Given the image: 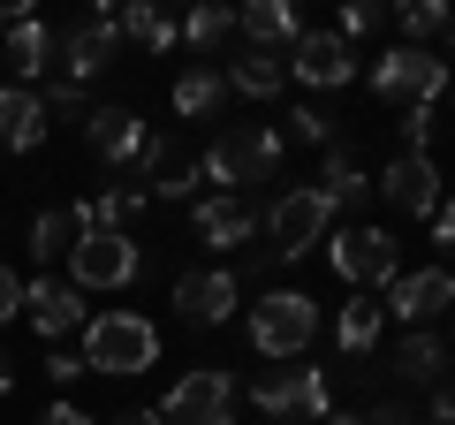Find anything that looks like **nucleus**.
Wrapping results in <instances>:
<instances>
[{"mask_svg": "<svg viewBox=\"0 0 455 425\" xmlns=\"http://www.w3.org/2000/svg\"><path fill=\"white\" fill-rule=\"evenodd\" d=\"M235 31H243L251 53H289L304 38V23H296L289 0H251V8H235Z\"/></svg>", "mask_w": 455, "mask_h": 425, "instance_id": "17", "label": "nucleus"}, {"mask_svg": "<svg viewBox=\"0 0 455 425\" xmlns=\"http://www.w3.org/2000/svg\"><path fill=\"white\" fill-rule=\"evenodd\" d=\"M395 23H403V38H410V46H425V38H440V31H448V8H440V0H410V8H403Z\"/></svg>", "mask_w": 455, "mask_h": 425, "instance_id": "31", "label": "nucleus"}, {"mask_svg": "<svg viewBox=\"0 0 455 425\" xmlns=\"http://www.w3.org/2000/svg\"><path fill=\"white\" fill-rule=\"evenodd\" d=\"M326 259H334V274L349 281V289H364V296H379L403 274V244H395L387 229H341L334 244H326Z\"/></svg>", "mask_w": 455, "mask_h": 425, "instance_id": "6", "label": "nucleus"}, {"mask_svg": "<svg viewBox=\"0 0 455 425\" xmlns=\"http://www.w3.org/2000/svg\"><path fill=\"white\" fill-rule=\"evenodd\" d=\"M372 92L379 99H403V107H440V92H448V61L425 46H387L372 61Z\"/></svg>", "mask_w": 455, "mask_h": 425, "instance_id": "7", "label": "nucleus"}, {"mask_svg": "<svg viewBox=\"0 0 455 425\" xmlns=\"http://www.w3.org/2000/svg\"><path fill=\"white\" fill-rule=\"evenodd\" d=\"M84 289H68V281H23V311H31V327L46 334V342H61L68 327H84V304H76Z\"/></svg>", "mask_w": 455, "mask_h": 425, "instance_id": "19", "label": "nucleus"}, {"mask_svg": "<svg viewBox=\"0 0 455 425\" xmlns=\"http://www.w3.org/2000/svg\"><path fill=\"white\" fill-rule=\"evenodd\" d=\"M379 311H395V319H410V327H425V319H448V311H455V274H448V266L395 274L387 289H379Z\"/></svg>", "mask_w": 455, "mask_h": 425, "instance_id": "13", "label": "nucleus"}, {"mask_svg": "<svg viewBox=\"0 0 455 425\" xmlns=\"http://www.w3.org/2000/svg\"><path fill=\"white\" fill-rule=\"evenodd\" d=\"M190 229L197 236H205V244H251V236H259V205H251V197H197V205H190Z\"/></svg>", "mask_w": 455, "mask_h": 425, "instance_id": "16", "label": "nucleus"}, {"mask_svg": "<svg viewBox=\"0 0 455 425\" xmlns=\"http://www.w3.org/2000/svg\"><path fill=\"white\" fill-rule=\"evenodd\" d=\"M0 145L8 152H38L46 145V99L38 92H0Z\"/></svg>", "mask_w": 455, "mask_h": 425, "instance_id": "21", "label": "nucleus"}, {"mask_svg": "<svg viewBox=\"0 0 455 425\" xmlns=\"http://www.w3.org/2000/svg\"><path fill=\"white\" fill-rule=\"evenodd\" d=\"M16 304H23V281H16V266H0V327L16 319Z\"/></svg>", "mask_w": 455, "mask_h": 425, "instance_id": "36", "label": "nucleus"}, {"mask_svg": "<svg viewBox=\"0 0 455 425\" xmlns=\"http://www.w3.org/2000/svg\"><path fill=\"white\" fill-rule=\"evenodd\" d=\"M160 365V327L137 319V311H99L84 319V373H107V380H130Z\"/></svg>", "mask_w": 455, "mask_h": 425, "instance_id": "1", "label": "nucleus"}, {"mask_svg": "<svg viewBox=\"0 0 455 425\" xmlns=\"http://www.w3.org/2000/svg\"><path fill=\"white\" fill-rule=\"evenodd\" d=\"M387 365H395V380H433V388H440V373L455 365V349L440 342L433 327H418V334H403V342H395Z\"/></svg>", "mask_w": 455, "mask_h": 425, "instance_id": "22", "label": "nucleus"}, {"mask_svg": "<svg viewBox=\"0 0 455 425\" xmlns=\"http://www.w3.org/2000/svg\"><path fill=\"white\" fill-rule=\"evenodd\" d=\"M433 244L455 251V197H448V205H433Z\"/></svg>", "mask_w": 455, "mask_h": 425, "instance_id": "37", "label": "nucleus"}, {"mask_svg": "<svg viewBox=\"0 0 455 425\" xmlns=\"http://www.w3.org/2000/svg\"><path fill=\"white\" fill-rule=\"evenodd\" d=\"M319 342V304H311L304 289H266L259 304H251V349L274 365L304 357V349Z\"/></svg>", "mask_w": 455, "mask_h": 425, "instance_id": "3", "label": "nucleus"}, {"mask_svg": "<svg viewBox=\"0 0 455 425\" xmlns=\"http://www.w3.org/2000/svg\"><path fill=\"white\" fill-rule=\"evenodd\" d=\"M341 38H364V31H379V8L372 0H357V8H341V23H334Z\"/></svg>", "mask_w": 455, "mask_h": 425, "instance_id": "34", "label": "nucleus"}, {"mask_svg": "<svg viewBox=\"0 0 455 425\" xmlns=\"http://www.w3.org/2000/svg\"><path fill=\"white\" fill-rule=\"evenodd\" d=\"M84 137H92V152H99L107 167H145V152H152V130H145L137 107H92Z\"/></svg>", "mask_w": 455, "mask_h": 425, "instance_id": "15", "label": "nucleus"}, {"mask_svg": "<svg viewBox=\"0 0 455 425\" xmlns=\"http://www.w3.org/2000/svg\"><path fill=\"white\" fill-rule=\"evenodd\" d=\"M220 76H228V92H243V99H274L281 84H289V53H251L243 46Z\"/></svg>", "mask_w": 455, "mask_h": 425, "instance_id": "23", "label": "nucleus"}, {"mask_svg": "<svg viewBox=\"0 0 455 425\" xmlns=\"http://www.w3.org/2000/svg\"><path fill=\"white\" fill-rule=\"evenodd\" d=\"M448 107H455V92H448Z\"/></svg>", "mask_w": 455, "mask_h": 425, "instance_id": "45", "label": "nucleus"}, {"mask_svg": "<svg viewBox=\"0 0 455 425\" xmlns=\"http://www.w3.org/2000/svg\"><path fill=\"white\" fill-rule=\"evenodd\" d=\"M114 46H122V31H114V8H92V16H84L68 38H53V84L84 92V84H92L99 68L114 61Z\"/></svg>", "mask_w": 455, "mask_h": 425, "instance_id": "9", "label": "nucleus"}, {"mask_svg": "<svg viewBox=\"0 0 455 425\" xmlns=\"http://www.w3.org/2000/svg\"><path fill=\"white\" fill-rule=\"evenodd\" d=\"M175 31L190 38V46H220V38H235V8H212V0H197Z\"/></svg>", "mask_w": 455, "mask_h": 425, "instance_id": "30", "label": "nucleus"}, {"mask_svg": "<svg viewBox=\"0 0 455 425\" xmlns=\"http://www.w3.org/2000/svg\"><path fill=\"white\" fill-rule=\"evenodd\" d=\"M334 229V197L319 190V182H304V190H289V197H274V212H266V244H274V259L289 266V259H304L319 236Z\"/></svg>", "mask_w": 455, "mask_h": 425, "instance_id": "5", "label": "nucleus"}, {"mask_svg": "<svg viewBox=\"0 0 455 425\" xmlns=\"http://www.w3.org/2000/svg\"><path fill=\"white\" fill-rule=\"evenodd\" d=\"M235 274H220V266H212V274H182L175 281V311L182 319H197V327H220L228 311H235Z\"/></svg>", "mask_w": 455, "mask_h": 425, "instance_id": "18", "label": "nucleus"}, {"mask_svg": "<svg viewBox=\"0 0 455 425\" xmlns=\"http://www.w3.org/2000/svg\"><path fill=\"white\" fill-rule=\"evenodd\" d=\"M220 99H228V76L212 61H190L175 76V115L182 122H205V115H220Z\"/></svg>", "mask_w": 455, "mask_h": 425, "instance_id": "24", "label": "nucleus"}, {"mask_svg": "<svg viewBox=\"0 0 455 425\" xmlns=\"http://www.w3.org/2000/svg\"><path fill=\"white\" fill-rule=\"evenodd\" d=\"M38 68H53V31L16 0V8H0V84L8 92H31Z\"/></svg>", "mask_w": 455, "mask_h": 425, "instance_id": "10", "label": "nucleus"}, {"mask_svg": "<svg viewBox=\"0 0 455 425\" xmlns=\"http://www.w3.org/2000/svg\"><path fill=\"white\" fill-rule=\"evenodd\" d=\"M379 319H387V311H379V296H349V304H341V327H334V342H341V357H372V342H379Z\"/></svg>", "mask_w": 455, "mask_h": 425, "instance_id": "26", "label": "nucleus"}, {"mask_svg": "<svg viewBox=\"0 0 455 425\" xmlns=\"http://www.w3.org/2000/svg\"><path fill=\"white\" fill-rule=\"evenodd\" d=\"M395 130H403L410 152H425V137H433V107H403V122H395Z\"/></svg>", "mask_w": 455, "mask_h": 425, "instance_id": "33", "label": "nucleus"}, {"mask_svg": "<svg viewBox=\"0 0 455 425\" xmlns=\"http://www.w3.org/2000/svg\"><path fill=\"white\" fill-rule=\"evenodd\" d=\"M281 152H289V137L281 130H259V122H243V130H228L220 145L197 160V175L212 182V197H243L251 182H266L281 167Z\"/></svg>", "mask_w": 455, "mask_h": 425, "instance_id": "2", "label": "nucleus"}, {"mask_svg": "<svg viewBox=\"0 0 455 425\" xmlns=\"http://www.w3.org/2000/svg\"><path fill=\"white\" fill-rule=\"evenodd\" d=\"M251 403H259V418H274V425H289V418H334V388H326L319 365H289V373L259 380Z\"/></svg>", "mask_w": 455, "mask_h": 425, "instance_id": "8", "label": "nucleus"}, {"mask_svg": "<svg viewBox=\"0 0 455 425\" xmlns=\"http://www.w3.org/2000/svg\"><path fill=\"white\" fill-rule=\"evenodd\" d=\"M152 197L145 190H130V182H122V190H107V197H92V205H76L84 212V229H130L137 212H145Z\"/></svg>", "mask_w": 455, "mask_h": 425, "instance_id": "29", "label": "nucleus"}, {"mask_svg": "<svg viewBox=\"0 0 455 425\" xmlns=\"http://www.w3.org/2000/svg\"><path fill=\"white\" fill-rule=\"evenodd\" d=\"M145 274V251L130 229H84L68 251V289H130Z\"/></svg>", "mask_w": 455, "mask_h": 425, "instance_id": "4", "label": "nucleus"}, {"mask_svg": "<svg viewBox=\"0 0 455 425\" xmlns=\"http://www.w3.org/2000/svg\"><path fill=\"white\" fill-rule=\"evenodd\" d=\"M440 53H455V8H448V31H440Z\"/></svg>", "mask_w": 455, "mask_h": 425, "instance_id": "41", "label": "nucleus"}, {"mask_svg": "<svg viewBox=\"0 0 455 425\" xmlns=\"http://www.w3.org/2000/svg\"><path fill=\"white\" fill-rule=\"evenodd\" d=\"M76 236H84V212H76V205H46V212L31 221V259H68Z\"/></svg>", "mask_w": 455, "mask_h": 425, "instance_id": "27", "label": "nucleus"}, {"mask_svg": "<svg viewBox=\"0 0 455 425\" xmlns=\"http://www.w3.org/2000/svg\"><path fill=\"white\" fill-rule=\"evenodd\" d=\"M289 137H296V145H334V115H319V107H296V115H289Z\"/></svg>", "mask_w": 455, "mask_h": 425, "instance_id": "32", "label": "nucleus"}, {"mask_svg": "<svg viewBox=\"0 0 455 425\" xmlns=\"http://www.w3.org/2000/svg\"><path fill=\"white\" fill-rule=\"evenodd\" d=\"M326 425H357V418H326Z\"/></svg>", "mask_w": 455, "mask_h": 425, "instance_id": "44", "label": "nucleus"}, {"mask_svg": "<svg viewBox=\"0 0 455 425\" xmlns=\"http://www.w3.org/2000/svg\"><path fill=\"white\" fill-rule=\"evenodd\" d=\"M197 190V160L182 137H152L145 152V197H190Z\"/></svg>", "mask_w": 455, "mask_h": 425, "instance_id": "20", "label": "nucleus"}, {"mask_svg": "<svg viewBox=\"0 0 455 425\" xmlns=\"http://www.w3.org/2000/svg\"><path fill=\"white\" fill-rule=\"evenodd\" d=\"M160 425H235V380L228 373H190V380H175L167 388V403H160Z\"/></svg>", "mask_w": 455, "mask_h": 425, "instance_id": "11", "label": "nucleus"}, {"mask_svg": "<svg viewBox=\"0 0 455 425\" xmlns=\"http://www.w3.org/2000/svg\"><path fill=\"white\" fill-rule=\"evenodd\" d=\"M38 425H99V418H92V410H76V403H46V418H38Z\"/></svg>", "mask_w": 455, "mask_h": 425, "instance_id": "38", "label": "nucleus"}, {"mask_svg": "<svg viewBox=\"0 0 455 425\" xmlns=\"http://www.w3.org/2000/svg\"><path fill=\"white\" fill-rule=\"evenodd\" d=\"M357 425H425V410H410V403H379V410H364Z\"/></svg>", "mask_w": 455, "mask_h": 425, "instance_id": "35", "label": "nucleus"}, {"mask_svg": "<svg viewBox=\"0 0 455 425\" xmlns=\"http://www.w3.org/2000/svg\"><path fill=\"white\" fill-rule=\"evenodd\" d=\"M289 76L311 84V92H341V84H357V46L341 31H304L289 46Z\"/></svg>", "mask_w": 455, "mask_h": 425, "instance_id": "12", "label": "nucleus"}, {"mask_svg": "<svg viewBox=\"0 0 455 425\" xmlns=\"http://www.w3.org/2000/svg\"><path fill=\"white\" fill-rule=\"evenodd\" d=\"M379 197H387L395 212L433 221V205H440V160H433V152H395V160L379 167Z\"/></svg>", "mask_w": 455, "mask_h": 425, "instance_id": "14", "label": "nucleus"}, {"mask_svg": "<svg viewBox=\"0 0 455 425\" xmlns=\"http://www.w3.org/2000/svg\"><path fill=\"white\" fill-rule=\"evenodd\" d=\"M319 190L334 197V212H341V205H364V197H372V175H364V167L349 160V152H341V145H326V167H319Z\"/></svg>", "mask_w": 455, "mask_h": 425, "instance_id": "28", "label": "nucleus"}, {"mask_svg": "<svg viewBox=\"0 0 455 425\" xmlns=\"http://www.w3.org/2000/svg\"><path fill=\"white\" fill-rule=\"evenodd\" d=\"M8 388H16V365H8V357H0V395H8Z\"/></svg>", "mask_w": 455, "mask_h": 425, "instance_id": "42", "label": "nucleus"}, {"mask_svg": "<svg viewBox=\"0 0 455 425\" xmlns=\"http://www.w3.org/2000/svg\"><path fill=\"white\" fill-rule=\"evenodd\" d=\"M114 31H122V38H137V46H145V53H167V46H175V16H167V8H152V0H130V8H114Z\"/></svg>", "mask_w": 455, "mask_h": 425, "instance_id": "25", "label": "nucleus"}, {"mask_svg": "<svg viewBox=\"0 0 455 425\" xmlns=\"http://www.w3.org/2000/svg\"><path fill=\"white\" fill-rule=\"evenodd\" d=\"M114 425H160V410H122Z\"/></svg>", "mask_w": 455, "mask_h": 425, "instance_id": "40", "label": "nucleus"}, {"mask_svg": "<svg viewBox=\"0 0 455 425\" xmlns=\"http://www.w3.org/2000/svg\"><path fill=\"white\" fill-rule=\"evenodd\" d=\"M425 425H455V388H433V410H425Z\"/></svg>", "mask_w": 455, "mask_h": 425, "instance_id": "39", "label": "nucleus"}, {"mask_svg": "<svg viewBox=\"0 0 455 425\" xmlns=\"http://www.w3.org/2000/svg\"><path fill=\"white\" fill-rule=\"evenodd\" d=\"M448 349H455V311H448Z\"/></svg>", "mask_w": 455, "mask_h": 425, "instance_id": "43", "label": "nucleus"}]
</instances>
